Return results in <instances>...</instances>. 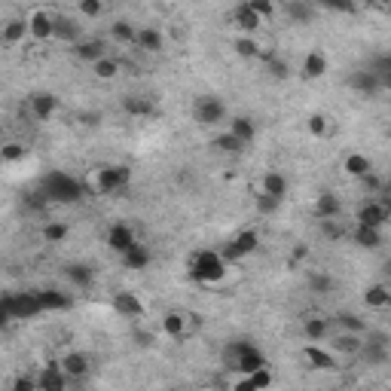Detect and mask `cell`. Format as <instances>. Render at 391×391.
I'll return each mask as SVG.
<instances>
[{
    "instance_id": "cell-1",
    "label": "cell",
    "mask_w": 391,
    "mask_h": 391,
    "mask_svg": "<svg viewBox=\"0 0 391 391\" xmlns=\"http://www.w3.org/2000/svg\"><path fill=\"white\" fill-rule=\"evenodd\" d=\"M223 275H226V260L220 251L205 248V251H196L190 257V279H196L202 284H217V281H223Z\"/></svg>"
},
{
    "instance_id": "cell-2",
    "label": "cell",
    "mask_w": 391,
    "mask_h": 391,
    "mask_svg": "<svg viewBox=\"0 0 391 391\" xmlns=\"http://www.w3.org/2000/svg\"><path fill=\"white\" fill-rule=\"evenodd\" d=\"M0 315H3V321H12V318H37V315H43L40 294H37V290H25V294H3Z\"/></svg>"
},
{
    "instance_id": "cell-3",
    "label": "cell",
    "mask_w": 391,
    "mask_h": 391,
    "mask_svg": "<svg viewBox=\"0 0 391 391\" xmlns=\"http://www.w3.org/2000/svg\"><path fill=\"white\" fill-rule=\"evenodd\" d=\"M132 181V168L129 166H101L92 172V193H101V196H110V193H119L126 183Z\"/></svg>"
},
{
    "instance_id": "cell-4",
    "label": "cell",
    "mask_w": 391,
    "mask_h": 391,
    "mask_svg": "<svg viewBox=\"0 0 391 391\" xmlns=\"http://www.w3.org/2000/svg\"><path fill=\"white\" fill-rule=\"evenodd\" d=\"M46 190V199L49 202H61V205H70V202H80L83 199V183L74 181L70 174L65 172H52L43 183Z\"/></svg>"
},
{
    "instance_id": "cell-5",
    "label": "cell",
    "mask_w": 391,
    "mask_h": 391,
    "mask_svg": "<svg viewBox=\"0 0 391 391\" xmlns=\"http://www.w3.org/2000/svg\"><path fill=\"white\" fill-rule=\"evenodd\" d=\"M193 117L199 126H205V129H214L226 119V104L220 101L217 95H199L196 104H193Z\"/></svg>"
},
{
    "instance_id": "cell-6",
    "label": "cell",
    "mask_w": 391,
    "mask_h": 391,
    "mask_svg": "<svg viewBox=\"0 0 391 391\" xmlns=\"http://www.w3.org/2000/svg\"><path fill=\"white\" fill-rule=\"evenodd\" d=\"M25 19H28L31 40H37V43H43V40H55V22H59L55 12H49L46 6H34V10H28Z\"/></svg>"
},
{
    "instance_id": "cell-7",
    "label": "cell",
    "mask_w": 391,
    "mask_h": 391,
    "mask_svg": "<svg viewBox=\"0 0 391 391\" xmlns=\"http://www.w3.org/2000/svg\"><path fill=\"white\" fill-rule=\"evenodd\" d=\"M354 220H358V226L382 230V226H385L388 220H391V205L385 202V199H370V202H364V205L358 208Z\"/></svg>"
},
{
    "instance_id": "cell-8",
    "label": "cell",
    "mask_w": 391,
    "mask_h": 391,
    "mask_svg": "<svg viewBox=\"0 0 391 391\" xmlns=\"http://www.w3.org/2000/svg\"><path fill=\"white\" fill-rule=\"evenodd\" d=\"M345 83H348V89L358 92V95H364V98H373V95H379V92H382V80H379V74H376L373 68L352 70Z\"/></svg>"
},
{
    "instance_id": "cell-9",
    "label": "cell",
    "mask_w": 391,
    "mask_h": 391,
    "mask_svg": "<svg viewBox=\"0 0 391 391\" xmlns=\"http://www.w3.org/2000/svg\"><path fill=\"white\" fill-rule=\"evenodd\" d=\"M239 343H241V352L236 358V367H232V370H239V376H251V373H257V370L269 367L266 354H263L254 343H248V339H239Z\"/></svg>"
},
{
    "instance_id": "cell-10",
    "label": "cell",
    "mask_w": 391,
    "mask_h": 391,
    "mask_svg": "<svg viewBox=\"0 0 391 391\" xmlns=\"http://www.w3.org/2000/svg\"><path fill=\"white\" fill-rule=\"evenodd\" d=\"M257 248H260L257 230H241L232 241H226V248L220 254H223V260H241V257H248V254H254Z\"/></svg>"
},
{
    "instance_id": "cell-11",
    "label": "cell",
    "mask_w": 391,
    "mask_h": 391,
    "mask_svg": "<svg viewBox=\"0 0 391 391\" xmlns=\"http://www.w3.org/2000/svg\"><path fill=\"white\" fill-rule=\"evenodd\" d=\"M108 248L113 254H119V257H123V254H129L134 245H138V239H134V230L132 226H126V223H113L110 230H108Z\"/></svg>"
},
{
    "instance_id": "cell-12",
    "label": "cell",
    "mask_w": 391,
    "mask_h": 391,
    "mask_svg": "<svg viewBox=\"0 0 391 391\" xmlns=\"http://www.w3.org/2000/svg\"><path fill=\"white\" fill-rule=\"evenodd\" d=\"M303 358L309 361V367H312V370H321V373H333V370H339L337 354L327 352V348H321L318 343H305Z\"/></svg>"
},
{
    "instance_id": "cell-13",
    "label": "cell",
    "mask_w": 391,
    "mask_h": 391,
    "mask_svg": "<svg viewBox=\"0 0 391 391\" xmlns=\"http://www.w3.org/2000/svg\"><path fill=\"white\" fill-rule=\"evenodd\" d=\"M40 391H68L70 385V379H68V373L61 370V361H49V364L40 370Z\"/></svg>"
},
{
    "instance_id": "cell-14",
    "label": "cell",
    "mask_w": 391,
    "mask_h": 391,
    "mask_svg": "<svg viewBox=\"0 0 391 391\" xmlns=\"http://www.w3.org/2000/svg\"><path fill=\"white\" fill-rule=\"evenodd\" d=\"M28 108H31L34 119L46 123V119H52L55 110H59V95H52V92H34V95L28 98Z\"/></svg>"
},
{
    "instance_id": "cell-15",
    "label": "cell",
    "mask_w": 391,
    "mask_h": 391,
    "mask_svg": "<svg viewBox=\"0 0 391 391\" xmlns=\"http://www.w3.org/2000/svg\"><path fill=\"white\" fill-rule=\"evenodd\" d=\"M59 361H61V370H65V373H68V379H70V382H77V379H86V376H89V370H92L89 354L74 352V348L61 354Z\"/></svg>"
},
{
    "instance_id": "cell-16",
    "label": "cell",
    "mask_w": 391,
    "mask_h": 391,
    "mask_svg": "<svg viewBox=\"0 0 391 391\" xmlns=\"http://www.w3.org/2000/svg\"><path fill=\"white\" fill-rule=\"evenodd\" d=\"M113 309L123 318H141L147 312V305L141 303V297L132 294V290H117V294H113Z\"/></svg>"
},
{
    "instance_id": "cell-17",
    "label": "cell",
    "mask_w": 391,
    "mask_h": 391,
    "mask_svg": "<svg viewBox=\"0 0 391 391\" xmlns=\"http://www.w3.org/2000/svg\"><path fill=\"white\" fill-rule=\"evenodd\" d=\"M330 348L337 354H343V358H358L361 348H364V333H345V330H339L337 337H333Z\"/></svg>"
},
{
    "instance_id": "cell-18",
    "label": "cell",
    "mask_w": 391,
    "mask_h": 391,
    "mask_svg": "<svg viewBox=\"0 0 391 391\" xmlns=\"http://www.w3.org/2000/svg\"><path fill=\"white\" fill-rule=\"evenodd\" d=\"M343 172L348 177H354V181H364L367 174H373V159H370L367 153H358V150H352L343 159Z\"/></svg>"
},
{
    "instance_id": "cell-19",
    "label": "cell",
    "mask_w": 391,
    "mask_h": 391,
    "mask_svg": "<svg viewBox=\"0 0 391 391\" xmlns=\"http://www.w3.org/2000/svg\"><path fill=\"white\" fill-rule=\"evenodd\" d=\"M300 74H303V80H321V77L327 74V55L321 52V49L305 52V59L300 65Z\"/></svg>"
},
{
    "instance_id": "cell-20",
    "label": "cell",
    "mask_w": 391,
    "mask_h": 391,
    "mask_svg": "<svg viewBox=\"0 0 391 391\" xmlns=\"http://www.w3.org/2000/svg\"><path fill=\"white\" fill-rule=\"evenodd\" d=\"M232 22H236L239 34H245V37H251V34L263 25V22H260V16H257V12H254L248 3H239L236 10H232Z\"/></svg>"
},
{
    "instance_id": "cell-21",
    "label": "cell",
    "mask_w": 391,
    "mask_h": 391,
    "mask_svg": "<svg viewBox=\"0 0 391 391\" xmlns=\"http://www.w3.org/2000/svg\"><path fill=\"white\" fill-rule=\"evenodd\" d=\"M74 55L80 61H89V65H98L101 59H108V49H104V40H80V43L74 46Z\"/></svg>"
},
{
    "instance_id": "cell-22",
    "label": "cell",
    "mask_w": 391,
    "mask_h": 391,
    "mask_svg": "<svg viewBox=\"0 0 391 391\" xmlns=\"http://www.w3.org/2000/svg\"><path fill=\"white\" fill-rule=\"evenodd\" d=\"M339 214H343V202H339L333 193H318V199H315V217H318V223H321V220H337Z\"/></svg>"
},
{
    "instance_id": "cell-23",
    "label": "cell",
    "mask_w": 391,
    "mask_h": 391,
    "mask_svg": "<svg viewBox=\"0 0 391 391\" xmlns=\"http://www.w3.org/2000/svg\"><path fill=\"white\" fill-rule=\"evenodd\" d=\"M25 37H31V31H28V19H10V22H3L0 40H3L6 46H19V43H25Z\"/></svg>"
},
{
    "instance_id": "cell-24",
    "label": "cell",
    "mask_w": 391,
    "mask_h": 391,
    "mask_svg": "<svg viewBox=\"0 0 391 391\" xmlns=\"http://www.w3.org/2000/svg\"><path fill=\"white\" fill-rule=\"evenodd\" d=\"M65 279L74 284V288L86 290V288H92V281H95V269L86 266V263H68V266H65Z\"/></svg>"
},
{
    "instance_id": "cell-25",
    "label": "cell",
    "mask_w": 391,
    "mask_h": 391,
    "mask_svg": "<svg viewBox=\"0 0 391 391\" xmlns=\"http://www.w3.org/2000/svg\"><path fill=\"white\" fill-rule=\"evenodd\" d=\"M40 294V303H43V312H65L70 309V294H65V290L59 288H46V290H37Z\"/></svg>"
},
{
    "instance_id": "cell-26",
    "label": "cell",
    "mask_w": 391,
    "mask_h": 391,
    "mask_svg": "<svg viewBox=\"0 0 391 391\" xmlns=\"http://www.w3.org/2000/svg\"><path fill=\"white\" fill-rule=\"evenodd\" d=\"M327 333H330L327 318H321V315H305L303 318V337L309 339V343H321V339H327Z\"/></svg>"
},
{
    "instance_id": "cell-27",
    "label": "cell",
    "mask_w": 391,
    "mask_h": 391,
    "mask_svg": "<svg viewBox=\"0 0 391 391\" xmlns=\"http://www.w3.org/2000/svg\"><path fill=\"white\" fill-rule=\"evenodd\" d=\"M134 46L144 49V52H162V46H166V40H162V31L159 28H138V40H134Z\"/></svg>"
},
{
    "instance_id": "cell-28",
    "label": "cell",
    "mask_w": 391,
    "mask_h": 391,
    "mask_svg": "<svg viewBox=\"0 0 391 391\" xmlns=\"http://www.w3.org/2000/svg\"><path fill=\"white\" fill-rule=\"evenodd\" d=\"M284 12H288V19L294 25H309L312 19L318 16V10L312 3H305V0H290V3L284 6Z\"/></svg>"
},
{
    "instance_id": "cell-29",
    "label": "cell",
    "mask_w": 391,
    "mask_h": 391,
    "mask_svg": "<svg viewBox=\"0 0 391 391\" xmlns=\"http://www.w3.org/2000/svg\"><path fill=\"white\" fill-rule=\"evenodd\" d=\"M364 305L367 309H385V305H391V288L388 284H370V288H364Z\"/></svg>"
},
{
    "instance_id": "cell-30",
    "label": "cell",
    "mask_w": 391,
    "mask_h": 391,
    "mask_svg": "<svg viewBox=\"0 0 391 391\" xmlns=\"http://www.w3.org/2000/svg\"><path fill=\"white\" fill-rule=\"evenodd\" d=\"M348 236L354 239V245L367 248V251H376V248H382V230H370V226H358V223H354V230L348 232Z\"/></svg>"
},
{
    "instance_id": "cell-31",
    "label": "cell",
    "mask_w": 391,
    "mask_h": 391,
    "mask_svg": "<svg viewBox=\"0 0 391 391\" xmlns=\"http://www.w3.org/2000/svg\"><path fill=\"white\" fill-rule=\"evenodd\" d=\"M119 260H123V266H126V269H134V272H141V269H147V266H150L153 254L147 251V245H141V241H138V245H134L129 254H123V257H119Z\"/></svg>"
},
{
    "instance_id": "cell-32",
    "label": "cell",
    "mask_w": 391,
    "mask_h": 391,
    "mask_svg": "<svg viewBox=\"0 0 391 391\" xmlns=\"http://www.w3.org/2000/svg\"><path fill=\"white\" fill-rule=\"evenodd\" d=\"M358 358L364 361L367 367H379V364H388V358H391V348H388V345L367 343V339H364V348H361V354H358Z\"/></svg>"
},
{
    "instance_id": "cell-33",
    "label": "cell",
    "mask_w": 391,
    "mask_h": 391,
    "mask_svg": "<svg viewBox=\"0 0 391 391\" xmlns=\"http://www.w3.org/2000/svg\"><path fill=\"white\" fill-rule=\"evenodd\" d=\"M288 177H284L281 172H266L263 174V193L272 196V199H284L288 196Z\"/></svg>"
},
{
    "instance_id": "cell-34",
    "label": "cell",
    "mask_w": 391,
    "mask_h": 391,
    "mask_svg": "<svg viewBox=\"0 0 391 391\" xmlns=\"http://www.w3.org/2000/svg\"><path fill=\"white\" fill-rule=\"evenodd\" d=\"M55 40L77 46L80 43V25H77L74 19H68V16H59V22H55Z\"/></svg>"
},
{
    "instance_id": "cell-35",
    "label": "cell",
    "mask_w": 391,
    "mask_h": 391,
    "mask_svg": "<svg viewBox=\"0 0 391 391\" xmlns=\"http://www.w3.org/2000/svg\"><path fill=\"white\" fill-rule=\"evenodd\" d=\"M230 132L236 134L241 144H251V141L257 138V126H254L251 117H232L230 119Z\"/></svg>"
},
{
    "instance_id": "cell-36",
    "label": "cell",
    "mask_w": 391,
    "mask_h": 391,
    "mask_svg": "<svg viewBox=\"0 0 391 391\" xmlns=\"http://www.w3.org/2000/svg\"><path fill=\"white\" fill-rule=\"evenodd\" d=\"M162 333L172 339H181L183 333H187V315H181V312H166V315H162Z\"/></svg>"
},
{
    "instance_id": "cell-37",
    "label": "cell",
    "mask_w": 391,
    "mask_h": 391,
    "mask_svg": "<svg viewBox=\"0 0 391 391\" xmlns=\"http://www.w3.org/2000/svg\"><path fill=\"white\" fill-rule=\"evenodd\" d=\"M123 110L129 113V117H150L153 101L147 95H126L123 98Z\"/></svg>"
},
{
    "instance_id": "cell-38",
    "label": "cell",
    "mask_w": 391,
    "mask_h": 391,
    "mask_svg": "<svg viewBox=\"0 0 391 391\" xmlns=\"http://www.w3.org/2000/svg\"><path fill=\"white\" fill-rule=\"evenodd\" d=\"M260 59H263V65H266V70H269V77H272V80H288V77H290V65L281 59V55L263 52Z\"/></svg>"
},
{
    "instance_id": "cell-39",
    "label": "cell",
    "mask_w": 391,
    "mask_h": 391,
    "mask_svg": "<svg viewBox=\"0 0 391 391\" xmlns=\"http://www.w3.org/2000/svg\"><path fill=\"white\" fill-rule=\"evenodd\" d=\"M337 324H339V330H345V333H367L370 327L367 321L358 315V312H337Z\"/></svg>"
},
{
    "instance_id": "cell-40",
    "label": "cell",
    "mask_w": 391,
    "mask_h": 391,
    "mask_svg": "<svg viewBox=\"0 0 391 391\" xmlns=\"http://www.w3.org/2000/svg\"><path fill=\"white\" fill-rule=\"evenodd\" d=\"M211 144H214L220 153H230V156H239V153H245V150H248V144H241V141H239L232 132H220L217 138L211 141Z\"/></svg>"
},
{
    "instance_id": "cell-41",
    "label": "cell",
    "mask_w": 391,
    "mask_h": 391,
    "mask_svg": "<svg viewBox=\"0 0 391 391\" xmlns=\"http://www.w3.org/2000/svg\"><path fill=\"white\" fill-rule=\"evenodd\" d=\"M110 37L117 40V43L129 46V43H134V40H138V28H134L132 22H126V19H119V22L110 25Z\"/></svg>"
},
{
    "instance_id": "cell-42",
    "label": "cell",
    "mask_w": 391,
    "mask_h": 391,
    "mask_svg": "<svg viewBox=\"0 0 391 391\" xmlns=\"http://www.w3.org/2000/svg\"><path fill=\"white\" fill-rule=\"evenodd\" d=\"M232 49H236V55H241V59H260L263 55V46L254 37H245V34H239Z\"/></svg>"
},
{
    "instance_id": "cell-43",
    "label": "cell",
    "mask_w": 391,
    "mask_h": 391,
    "mask_svg": "<svg viewBox=\"0 0 391 391\" xmlns=\"http://www.w3.org/2000/svg\"><path fill=\"white\" fill-rule=\"evenodd\" d=\"M28 156V147L22 141H6L3 147H0V159L6 162V166H12V162H22Z\"/></svg>"
},
{
    "instance_id": "cell-44",
    "label": "cell",
    "mask_w": 391,
    "mask_h": 391,
    "mask_svg": "<svg viewBox=\"0 0 391 391\" xmlns=\"http://www.w3.org/2000/svg\"><path fill=\"white\" fill-rule=\"evenodd\" d=\"M305 129H309L312 138H327V134H330V119H327L324 113H312V117L305 119Z\"/></svg>"
},
{
    "instance_id": "cell-45",
    "label": "cell",
    "mask_w": 391,
    "mask_h": 391,
    "mask_svg": "<svg viewBox=\"0 0 391 391\" xmlns=\"http://www.w3.org/2000/svg\"><path fill=\"white\" fill-rule=\"evenodd\" d=\"M92 70H95L98 80H117V74H119V59L108 55V59H101L98 65H92Z\"/></svg>"
},
{
    "instance_id": "cell-46",
    "label": "cell",
    "mask_w": 391,
    "mask_h": 391,
    "mask_svg": "<svg viewBox=\"0 0 391 391\" xmlns=\"http://www.w3.org/2000/svg\"><path fill=\"white\" fill-rule=\"evenodd\" d=\"M68 232H70V226L68 223H55V220L43 226V239L49 241V245H61V241L68 239Z\"/></svg>"
},
{
    "instance_id": "cell-47",
    "label": "cell",
    "mask_w": 391,
    "mask_h": 391,
    "mask_svg": "<svg viewBox=\"0 0 391 391\" xmlns=\"http://www.w3.org/2000/svg\"><path fill=\"white\" fill-rule=\"evenodd\" d=\"M321 232H324V239H330V241H343L348 232H345V226L339 223V220H321Z\"/></svg>"
},
{
    "instance_id": "cell-48",
    "label": "cell",
    "mask_w": 391,
    "mask_h": 391,
    "mask_svg": "<svg viewBox=\"0 0 391 391\" xmlns=\"http://www.w3.org/2000/svg\"><path fill=\"white\" fill-rule=\"evenodd\" d=\"M77 12L86 19H98V16H104V3L101 0H80V3H77Z\"/></svg>"
},
{
    "instance_id": "cell-49",
    "label": "cell",
    "mask_w": 391,
    "mask_h": 391,
    "mask_svg": "<svg viewBox=\"0 0 391 391\" xmlns=\"http://www.w3.org/2000/svg\"><path fill=\"white\" fill-rule=\"evenodd\" d=\"M309 288L318 290V294H330V290H333V279L327 272H312L309 275Z\"/></svg>"
},
{
    "instance_id": "cell-50",
    "label": "cell",
    "mask_w": 391,
    "mask_h": 391,
    "mask_svg": "<svg viewBox=\"0 0 391 391\" xmlns=\"http://www.w3.org/2000/svg\"><path fill=\"white\" fill-rule=\"evenodd\" d=\"M248 6H251V10L260 16V22H263V19H275V12H279V6H275L272 0H251Z\"/></svg>"
},
{
    "instance_id": "cell-51",
    "label": "cell",
    "mask_w": 391,
    "mask_h": 391,
    "mask_svg": "<svg viewBox=\"0 0 391 391\" xmlns=\"http://www.w3.org/2000/svg\"><path fill=\"white\" fill-rule=\"evenodd\" d=\"M10 391H40V379H34V376H25V373H19L16 379H12Z\"/></svg>"
},
{
    "instance_id": "cell-52",
    "label": "cell",
    "mask_w": 391,
    "mask_h": 391,
    "mask_svg": "<svg viewBox=\"0 0 391 391\" xmlns=\"http://www.w3.org/2000/svg\"><path fill=\"white\" fill-rule=\"evenodd\" d=\"M279 205H281V199H272V196H266V193H257V211L263 217L266 214H275L279 211Z\"/></svg>"
},
{
    "instance_id": "cell-53",
    "label": "cell",
    "mask_w": 391,
    "mask_h": 391,
    "mask_svg": "<svg viewBox=\"0 0 391 391\" xmlns=\"http://www.w3.org/2000/svg\"><path fill=\"white\" fill-rule=\"evenodd\" d=\"M251 379H254V385H257L260 391H266L269 385H272V367H263V370H257V373H251Z\"/></svg>"
},
{
    "instance_id": "cell-54",
    "label": "cell",
    "mask_w": 391,
    "mask_h": 391,
    "mask_svg": "<svg viewBox=\"0 0 391 391\" xmlns=\"http://www.w3.org/2000/svg\"><path fill=\"white\" fill-rule=\"evenodd\" d=\"M370 68H373L379 77H388L391 74V49H388V52H382V55H376Z\"/></svg>"
},
{
    "instance_id": "cell-55",
    "label": "cell",
    "mask_w": 391,
    "mask_h": 391,
    "mask_svg": "<svg viewBox=\"0 0 391 391\" xmlns=\"http://www.w3.org/2000/svg\"><path fill=\"white\" fill-rule=\"evenodd\" d=\"M230 391H260V388L254 385V379H251V376H239V379L230 385Z\"/></svg>"
},
{
    "instance_id": "cell-56",
    "label": "cell",
    "mask_w": 391,
    "mask_h": 391,
    "mask_svg": "<svg viewBox=\"0 0 391 391\" xmlns=\"http://www.w3.org/2000/svg\"><path fill=\"white\" fill-rule=\"evenodd\" d=\"M327 10H333V12H358V3H348V0H330V3H324Z\"/></svg>"
},
{
    "instance_id": "cell-57",
    "label": "cell",
    "mask_w": 391,
    "mask_h": 391,
    "mask_svg": "<svg viewBox=\"0 0 391 391\" xmlns=\"http://www.w3.org/2000/svg\"><path fill=\"white\" fill-rule=\"evenodd\" d=\"M361 183H364V187L370 190V193H379V190H382V181H379V177H376V172H373V174H367Z\"/></svg>"
},
{
    "instance_id": "cell-58",
    "label": "cell",
    "mask_w": 391,
    "mask_h": 391,
    "mask_svg": "<svg viewBox=\"0 0 391 391\" xmlns=\"http://www.w3.org/2000/svg\"><path fill=\"white\" fill-rule=\"evenodd\" d=\"M303 257H309V245H297V251H294V257H290V263H300Z\"/></svg>"
},
{
    "instance_id": "cell-59",
    "label": "cell",
    "mask_w": 391,
    "mask_h": 391,
    "mask_svg": "<svg viewBox=\"0 0 391 391\" xmlns=\"http://www.w3.org/2000/svg\"><path fill=\"white\" fill-rule=\"evenodd\" d=\"M153 343V333H138V345H150Z\"/></svg>"
},
{
    "instance_id": "cell-60",
    "label": "cell",
    "mask_w": 391,
    "mask_h": 391,
    "mask_svg": "<svg viewBox=\"0 0 391 391\" xmlns=\"http://www.w3.org/2000/svg\"><path fill=\"white\" fill-rule=\"evenodd\" d=\"M382 80V92H391V74L388 77H379Z\"/></svg>"
},
{
    "instance_id": "cell-61",
    "label": "cell",
    "mask_w": 391,
    "mask_h": 391,
    "mask_svg": "<svg viewBox=\"0 0 391 391\" xmlns=\"http://www.w3.org/2000/svg\"><path fill=\"white\" fill-rule=\"evenodd\" d=\"M385 269H388V275H391V260H388V263H385Z\"/></svg>"
},
{
    "instance_id": "cell-62",
    "label": "cell",
    "mask_w": 391,
    "mask_h": 391,
    "mask_svg": "<svg viewBox=\"0 0 391 391\" xmlns=\"http://www.w3.org/2000/svg\"><path fill=\"white\" fill-rule=\"evenodd\" d=\"M385 202H388V205H391V187H388V199H385Z\"/></svg>"
},
{
    "instance_id": "cell-63",
    "label": "cell",
    "mask_w": 391,
    "mask_h": 391,
    "mask_svg": "<svg viewBox=\"0 0 391 391\" xmlns=\"http://www.w3.org/2000/svg\"><path fill=\"white\" fill-rule=\"evenodd\" d=\"M166 391H181V388H166Z\"/></svg>"
},
{
    "instance_id": "cell-64",
    "label": "cell",
    "mask_w": 391,
    "mask_h": 391,
    "mask_svg": "<svg viewBox=\"0 0 391 391\" xmlns=\"http://www.w3.org/2000/svg\"><path fill=\"white\" fill-rule=\"evenodd\" d=\"M388 138H391V129H388Z\"/></svg>"
}]
</instances>
